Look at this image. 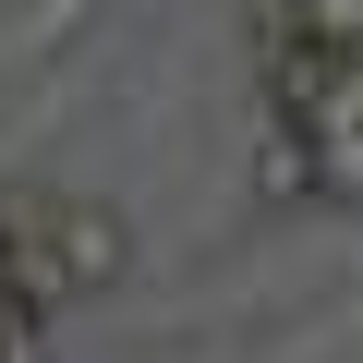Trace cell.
Instances as JSON below:
<instances>
[{
  "mask_svg": "<svg viewBox=\"0 0 363 363\" xmlns=\"http://www.w3.org/2000/svg\"><path fill=\"white\" fill-rule=\"evenodd\" d=\"M255 182H267L279 206H315V157H303V133H279V121H267V157H255Z\"/></svg>",
  "mask_w": 363,
  "mask_h": 363,
  "instance_id": "4",
  "label": "cell"
},
{
  "mask_svg": "<svg viewBox=\"0 0 363 363\" xmlns=\"http://www.w3.org/2000/svg\"><path fill=\"white\" fill-rule=\"evenodd\" d=\"M267 121L303 133L315 157V206H339L363 182V49H267Z\"/></svg>",
  "mask_w": 363,
  "mask_h": 363,
  "instance_id": "1",
  "label": "cell"
},
{
  "mask_svg": "<svg viewBox=\"0 0 363 363\" xmlns=\"http://www.w3.org/2000/svg\"><path fill=\"white\" fill-rule=\"evenodd\" d=\"M255 37L267 49H363V0H255Z\"/></svg>",
  "mask_w": 363,
  "mask_h": 363,
  "instance_id": "3",
  "label": "cell"
},
{
  "mask_svg": "<svg viewBox=\"0 0 363 363\" xmlns=\"http://www.w3.org/2000/svg\"><path fill=\"white\" fill-rule=\"evenodd\" d=\"M37 255H49V279H61V303L73 291H109L121 267H133V242H121V218L109 206H73V194H25V206H0Z\"/></svg>",
  "mask_w": 363,
  "mask_h": 363,
  "instance_id": "2",
  "label": "cell"
}]
</instances>
